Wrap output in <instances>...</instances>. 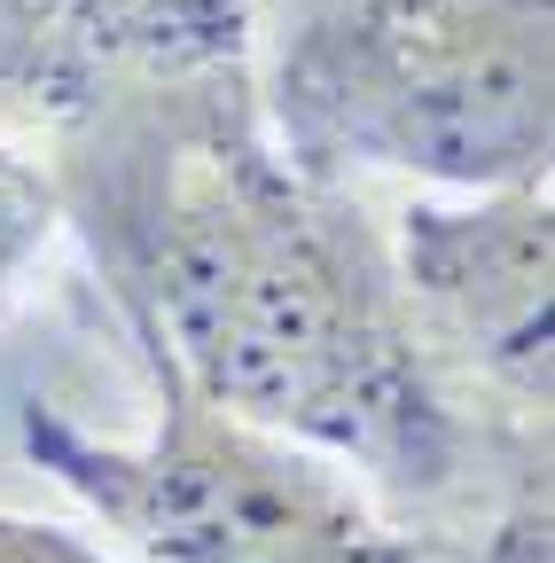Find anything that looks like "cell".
Returning <instances> with one entry per match:
<instances>
[{
	"label": "cell",
	"instance_id": "obj_3",
	"mask_svg": "<svg viewBox=\"0 0 555 563\" xmlns=\"http://www.w3.org/2000/svg\"><path fill=\"white\" fill-rule=\"evenodd\" d=\"M149 439H95L55 399L24 407L32 462L133 548V563H423L368 485L258 422L188 391L157 352Z\"/></svg>",
	"mask_w": 555,
	"mask_h": 563
},
{
	"label": "cell",
	"instance_id": "obj_4",
	"mask_svg": "<svg viewBox=\"0 0 555 563\" xmlns=\"http://www.w3.org/2000/svg\"><path fill=\"white\" fill-rule=\"evenodd\" d=\"M547 180L423 196L391 235L414 336L493 446H547Z\"/></svg>",
	"mask_w": 555,
	"mask_h": 563
},
{
	"label": "cell",
	"instance_id": "obj_2",
	"mask_svg": "<svg viewBox=\"0 0 555 563\" xmlns=\"http://www.w3.org/2000/svg\"><path fill=\"white\" fill-rule=\"evenodd\" d=\"M251 79L274 150L321 180H547L555 0H290Z\"/></svg>",
	"mask_w": 555,
	"mask_h": 563
},
{
	"label": "cell",
	"instance_id": "obj_6",
	"mask_svg": "<svg viewBox=\"0 0 555 563\" xmlns=\"http://www.w3.org/2000/svg\"><path fill=\"white\" fill-rule=\"evenodd\" d=\"M55 228H63L55 173H47L40 150H24V133L0 118V306L32 282V266L47 258Z\"/></svg>",
	"mask_w": 555,
	"mask_h": 563
},
{
	"label": "cell",
	"instance_id": "obj_7",
	"mask_svg": "<svg viewBox=\"0 0 555 563\" xmlns=\"http://www.w3.org/2000/svg\"><path fill=\"white\" fill-rule=\"evenodd\" d=\"M0 563H110L102 548H87L79 532L40 525V517H9L0 509Z\"/></svg>",
	"mask_w": 555,
	"mask_h": 563
},
{
	"label": "cell",
	"instance_id": "obj_5",
	"mask_svg": "<svg viewBox=\"0 0 555 563\" xmlns=\"http://www.w3.org/2000/svg\"><path fill=\"white\" fill-rule=\"evenodd\" d=\"M266 0H0V118L63 133L95 102L251 70Z\"/></svg>",
	"mask_w": 555,
	"mask_h": 563
},
{
	"label": "cell",
	"instance_id": "obj_1",
	"mask_svg": "<svg viewBox=\"0 0 555 563\" xmlns=\"http://www.w3.org/2000/svg\"><path fill=\"white\" fill-rule=\"evenodd\" d=\"M63 220H79L133 344L212 407L298 439L407 501H446L493 446L431 368L391 235L353 196L274 150L258 79L142 87L47 133Z\"/></svg>",
	"mask_w": 555,
	"mask_h": 563
}]
</instances>
